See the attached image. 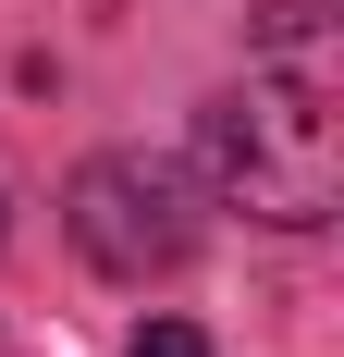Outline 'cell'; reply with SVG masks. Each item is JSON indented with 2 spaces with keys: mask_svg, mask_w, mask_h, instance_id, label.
<instances>
[{
  "mask_svg": "<svg viewBox=\"0 0 344 357\" xmlns=\"http://www.w3.org/2000/svg\"><path fill=\"white\" fill-rule=\"evenodd\" d=\"M197 148H209V185H221L246 222H283V234L332 222V197H344L332 62H271V74H246L234 99H209Z\"/></svg>",
  "mask_w": 344,
  "mask_h": 357,
  "instance_id": "6da1fadb",
  "label": "cell"
},
{
  "mask_svg": "<svg viewBox=\"0 0 344 357\" xmlns=\"http://www.w3.org/2000/svg\"><path fill=\"white\" fill-rule=\"evenodd\" d=\"M62 234L86 271H111V284H148V271H185L209 234V197L185 160H148V148H99L86 173L62 185Z\"/></svg>",
  "mask_w": 344,
  "mask_h": 357,
  "instance_id": "7a4b0ae2",
  "label": "cell"
},
{
  "mask_svg": "<svg viewBox=\"0 0 344 357\" xmlns=\"http://www.w3.org/2000/svg\"><path fill=\"white\" fill-rule=\"evenodd\" d=\"M136 357H209V333H197V321H148Z\"/></svg>",
  "mask_w": 344,
  "mask_h": 357,
  "instance_id": "3957f363",
  "label": "cell"
}]
</instances>
